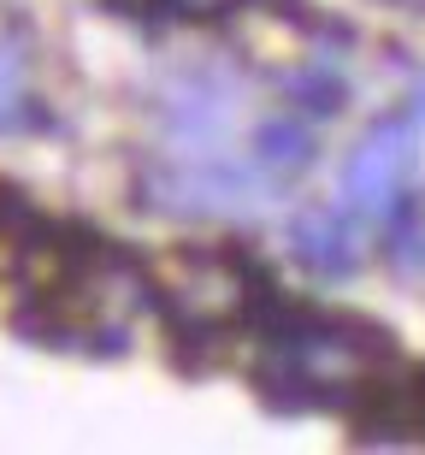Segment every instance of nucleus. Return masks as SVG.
Masks as SVG:
<instances>
[{
    "label": "nucleus",
    "mask_w": 425,
    "mask_h": 455,
    "mask_svg": "<svg viewBox=\"0 0 425 455\" xmlns=\"http://www.w3.org/2000/svg\"><path fill=\"white\" fill-rule=\"evenodd\" d=\"M231 6H242V0H160V12H177V18H224Z\"/></svg>",
    "instance_id": "obj_9"
},
{
    "label": "nucleus",
    "mask_w": 425,
    "mask_h": 455,
    "mask_svg": "<svg viewBox=\"0 0 425 455\" xmlns=\"http://www.w3.org/2000/svg\"><path fill=\"white\" fill-rule=\"evenodd\" d=\"M402 6H420V12H425V0H402Z\"/></svg>",
    "instance_id": "obj_11"
},
{
    "label": "nucleus",
    "mask_w": 425,
    "mask_h": 455,
    "mask_svg": "<svg viewBox=\"0 0 425 455\" xmlns=\"http://www.w3.org/2000/svg\"><path fill=\"white\" fill-rule=\"evenodd\" d=\"M408 113H413V118H420V124H425V77H420V89H413V101H408Z\"/></svg>",
    "instance_id": "obj_10"
},
{
    "label": "nucleus",
    "mask_w": 425,
    "mask_h": 455,
    "mask_svg": "<svg viewBox=\"0 0 425 455\" xmlns=\"http://www.w3.org/2000/svg\"><path fill=\"white\" fill-rule=\"evenodd\" d=\"M413 113H384L378 124H366L349 160H342L337 196L355 220H396L408 202V172H413Z\"/></svg>",
    "instance_id": "obj_3"
},
{
    "label": "nucleus",
    "mask_w": 425,
    "mask_h": 455,
    "mask_svg": "<svg viewBox=\"0 0 425 455\" xmlns=\"http://www.w3.org/2000/svg\"><path fill=\"white\" fill-rule=\"evenodd\" d=\"M289 254L295 267L313 272V278H349L360 267V225L349 207H325L307 202L295 220H289Z\"/></svg>",
    "instance_id": "obj_5"
},
{
    "label": "nucleus",
    "mask_w": 425,
    "mask_h": 455,
    "mask_svg": "<svg viewBox=\"0 0 425 455\" xmlns=\"http://www.w3.org/2000/svg\"><path fill=\"white\" fill-rule=\"evenodd\" d=\"M30 124H48L30 95V36L6 24L0 30V136L30 131Z\"/></svg>",
    "instance_id": "obj_6"
},
{
    "label": "nucleus",
    "mask_w": 425,
    "mask_h": 455,
    "mask_svg": "<svg viewBox=\"0 0 425 455\" xmlns=\"http://www.w3.org/2000/svg\"><path fill=\"white\" fill-rule=\"evenodd\" d=\"M266 172H242L231 160H213V154H195L184 166H160L142 172V207L153 213H177V220H242V213H260L266 207Z\"/></svg>",
    "instance_id": "obj_2"
},
{
    "label": "nucleus",
    "mask_w": 425,
    "mask_h": 455,
    "mask_svg": "<svg viewBox=\"0 0 425 455\" xmlns=\"http://www.w3.org/2000/svg\"><path fill=\"white\" fill-rule=\"evenodd\" d=\"M313 131H307L302 118H266L255 131V166L266 178H295V172L313 166Z\"/></svg>",
    "instance_id": "obj_8"
},
{
    "label": "nucleus",
    "mask_w": 425,
    "mask_h": 455,
    "mask_svg": "<svg viewBox=\"0 0 425 455\" xmlns=\"http://www.w3.org/2000/svg\"><path fill=\"white\" fill-rule=\"evenodd\" d=\"M242 107V84L231 60H207L195 71H177L160 95V131L166 142H177V154H213V142H224L231 118Z\"/></svg>",
    "instance_id": "obj_4"
},
{
    "label": "nucleus",
    "mask_w": 425,
    "mask_h": 455,
    "mask_svg": "<svg viewBox=\"0 0 425 455\" xmlns=\"http://www.w3.org/2000/svg\"><path fill=\"white\" fill-rule=\"evenodd\" d=\"M160 314H166L171 349L189 372L201 367L195 349H213L219 338L242 331V325H260L266 307L278 302L272 272L260 267L242 243H189L166 260V278L160 284Z\"/></svg>",
    "instance_id": "obj_1"
},
{
    "label": "nucleus",
    "mask_w": 425,
    "mask_h": 455,
    "mask_svg": "<svg viewBox=\"0 0 425 455\" xmlns=\"http://www.w3.org/2000/svg\"><path fill=\"white\" fill-rule=\"evenodd\" d=\"M284 95L302 107V113H313V118H337L342 107H349V77L337 71V53L313 48V53H307V66L284 77Z\"/></svg>",
    "instance_id": "obj_7"
}]
</instances>
